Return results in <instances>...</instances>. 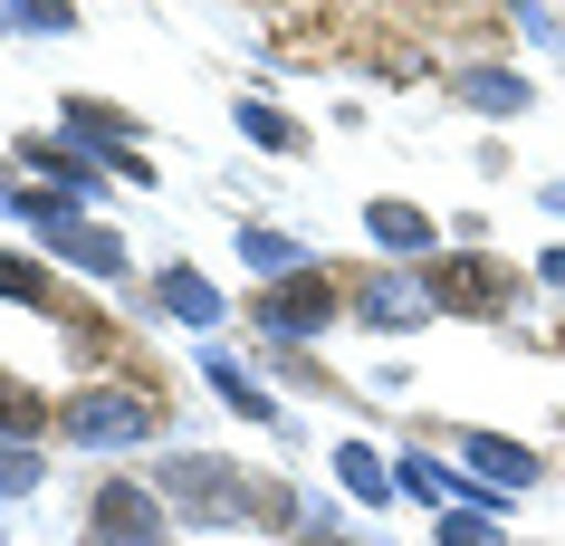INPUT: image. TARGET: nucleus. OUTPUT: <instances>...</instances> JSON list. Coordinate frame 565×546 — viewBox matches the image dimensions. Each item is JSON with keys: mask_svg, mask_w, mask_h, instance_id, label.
<instances>
[{"mask_svg": "<svg viewBox=\"0 0 565 546\" xmlns=\"http://www.w3.org/2000/svg\"><path fill=\"white\" fill-rule=\"evenodd\" d=\"M249 317H259V335H268V345H307V335H327L335 317H345V288H335L327 269L268 278V288H259V307H249Z\"/></svg>", "mask_w": 565, "mask_h": 546, "instance_id": "nucleus-1", "label": "nucleus"}, {"mask_svg": "<svg viewBox=\"0 0 565 546\" xmlns=\"http://www.w3.org/2000/svg\"><path fill=\"white\" fill-rule=\"evenodd\" d=\"M422 288H431L441 317H508V307H518V269L489 259V249H450V259H431Z\"/></svg>", "mask_w": 565, "mask_h": 546, "instance_id": "nucleus-2", "label": "nucleus"}, {"mask_svg": "<svg viewBox=\"0 0 565 546\" xmlns=\"http://www.w3.org/2000/svg\"><path fill=\"white\" fill-rule=\"evenodd\" d=\"M163 422L145 394H125V384H96V394H67L58 403V431L67 441H96V451H125V441H145Z\"/></svg>", "mask_w": 565, "mask_h": 546, "instance_id": "nucleus-3", "label": "nucleus"}, {"mask_svg": "<svg viewBox=\"0 0 565 546\" xmlns=\"http://www.w3.org/2000/svg\"><path fill=\"white\" fill-rule=\"evenodd\" d=\"M163 499H173V508H192V517H221V527L259 508L221 451H182V460H163Z\"/></svg>", "mask_w": 565, "mask_h": 546, "instance_id": "nucleus-4", "label": "nucleus"}, {"mask_svg": "<svg viewBox=\"0 0 565 546\" xmlns=\"http://www.w3.org/2000/svg\"><path fill=\"white\" fill-rule=\"evenodd\" d=\"M10 202L49 231V249H58V259H77L87 278H125V240H116V231H96V221H77L58 192H10Z\"/></svg>", "mask_w": 565, "mask_h": 546, "instance_id": "nucleus-5", "label": "nucleus"}, {"mask_svg": "<svg viewBox=\"0 0 565 546\" xmlns=\"http://www.w3.org/2000/svg\"><path fill=\"white\" fill-rule=\"evenodd\" d=\"M96 546H163V508H153L145 489L106 480L96 489Z\"/></svg>", "mask_w": 565, "mask_h": 546, "instance_id": "nucleus-6", "label": "nucleus"}, {"mask_svg": "<svg viewBox=\"0 0 565 546\" xmlns=\"http://www.w3.org/2000/svg\"><path fill=\"white\" fill-rule=\"evenodd\" d=\"M355 317H364V326H384V335H403V326L431 317V288H422V278H364V288H355Z\"/></svg>", "mask_w": 565, "mask_h": 546, "instance_id": "nucleus-7", "label": "nucleus"}, {"mask_svg": "<svg viewBox=\"0 0 565 546\" xmlns=\"http://www.w3.org/2000/svg\"><path fill=\"white\" fill-rule=\"evenodd\" d=\"M153 298H163V317H182V326H221V288H211L202 269H163Z\"/></svg>", "mask_w": 565, "mask_h": 546, "instance_id": "nucleus-8", "label": "nucleus"}, {"mask_svg": "<svg viewBox=\"0 0 565 546\" xmlns=\"http://www.w3.org/2000/svg\"><path fill=\"white\" fill-rule=\"evenodd\" d=\"M460 451H470L499 489H527V480H536V451H527V441H499V431H460Z\"/></svg>", "mask_w": 565, "mask_h": 546, "instance_id": "nucleus-9", "label": "nucleus"}, {"mask_svg": "<svg viewBox=\"0 0 565 546\" xmlns=\"http://www.w3.org/2000/svg\"><path fill=\"white\" fill-rule=\"evenodd\" d=\"M364 231H374L393 259H422V249H431V212H413V202H374V212H364Z\"/></svg>", "mask_w": 565, "mask_h": 546, "instance_id": "nucleus-10", "label": "nucleus"}, {"mask_svg": "<svg viewBox=\"0 0 565 546\" xmlns=\"http://www.w3.org/2000/svg\"><path fill=\"white\" fill-rule=\"evenodd\" d=\"M460 96H470L479 116H527V77H518V67H470V77H460Z\"/></svg>", "mask_w": 565, "mask_h": 546, "instance_id": "nucleus-11", "label": "nucleus"}, {"mask_svg": "<svg viewBox=\"0 0 565 546\" xmlns=\"http://www.w3.org/2000/svg\"><path fill=\"white\" fill-rule=\"evenodd\" d=\"M49 422H58V413H49V394H30L20 374H0V441H39Z\"/></svg>", "mask_w": 565, "mask_h": 546, "instance_id": "nucleus-12", "label": "nucleus"}, {"mask_svg": "<svg viewBox=\"0 0 565 546\" xmlns=\"http://www.w3.org/2000/svg\"><path fill=\"white\" fill-rule=\"evenodd\" d=\"M239 259H249L259 278H298L307 269V249L288 240V231H239Z\"/></svg>", "mask_w": 565, "mask_h": 546, "instance_id": "nucleus-13", "label": "nucleus"}, {"mask_svg": "<svg viewBox=\"0 0 565 546\" xmlns=\"http://www.w3.org/2000/svg\"><path fill=\"white\" fill-rule=\"evenodd\" d=\"M239 135H249V144H268V153H307V135L278 116V106H239Z\"/></svg>", "mask_w": 565, "mask_h": 546, "instance_id": "nucleus-14", "label": "nucleus"}, {"mask_svg": "<svg viewBox=\"0 0 565 546\" xmlns=\"http://www.w3.org/2000/svg\"><path fill=\"white\" fill-rule=\"evenodd\" d=\"M335 480H345V489H355V499H384V470H374V451H355V441H345V451H335Z\"/></svg>", "mask_w": 565, "mask_h": 546, "instance_id": "nucleus-15", "label": "nucleus"}, {"mask_svg": "<svg viewBox=\"0 0 565 546\" xmlns=\"http://www.w3.org/2000/svg\"><path fill=\"white\" fill-rule=\"evenodd\" d=\"M20 489H39V451L30 441H0V499H20Z\"/></svg>", "mask_w": 565, "mask_h": 546, "instance_id": "nucleus-16", "label": "nucleus"}, {"mask_svg": "<svg viewBox=\"0 0 565 546\" xmlns=\"http://www.w3.org/2000/svg\"><path fill=\"white\" fill-rule=\"evenodd\" d=\"M20 30H77V0H10Z\"/></svg>", "mask_w": 565, "mask_h": 546, "instance_id": "nucleus-17", "label": "nucleus"}, {"mask_svg": "<svg viewBox=\"0 0 565 546\" xmlns=\"http://www.w3.org/2000/svg\"><path fill=\"white\" fill-rule=\"evenodd\" d=\"M441 546H499V537H489V517H450Z\"/></svg>", "mask_w": 565, "mask_h": 546, "instance_id": "nucleus-18", "label": "nucleus"}, {"mask_svg": "<svg viewBox=\"0 0 565 546\" xmlns=\"http://www.w3.org/2000/svg\"><path fill=\"white\" fill-rule=\"evenodd\" d=\"M546 278H556V288H565V249H556V259H546Z\"/></svg>", "mask_w": 565, "mask_h": 546, "instance_id": "nucleus-19", "label": "nucleus"}, {"mask_svg": "<svg viewBox=\"0 0 565 546\" xmlns=\"http://www.w3.org/2000/svg\"><path fill=\"white\" fill-rule=\"evenodd\" d=\"M298 546H335V537H298Z\"/></svg>", "mask_w": 565, "mask_h": 546, "instance_id": "nucleus-20", "label": "nucleus"}, {"mask_svg": "<svg viewBox=\"0 0 565 546\" xmlns=\"http://www.w3.org/2000/svg\"><path fill=\"white\" fill-rule=\"evenodd\" d=\"M0 202H10V173H0Z\"/></svg>", "mask_w": 565, "mask_h": 546, "instance_id": "nucleus-21", "label": "nucleus"}, {"mask_svg": "<svg viewBox=\"0 0 565 546\" xmlns=\"http://www.w3.org/2000/svg\"><path fill=\"white\" fill-rule=\"evenodd\" d=\"M0 20H10V10H0Z\"/></svg>", "mask_w": 565, "mask_h": 546, "instance_id": "nucleus-22", "label": "nucleus"}]
</instances>
